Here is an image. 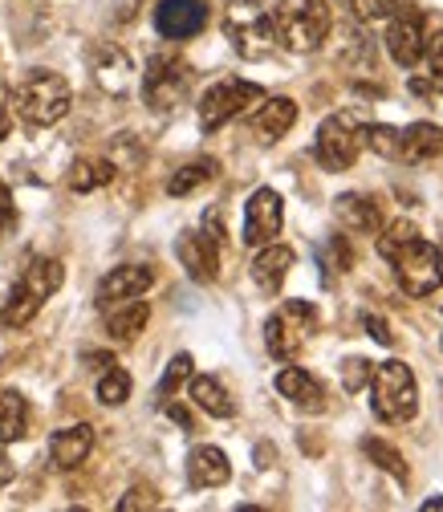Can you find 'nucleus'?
<instances>
[{
    "label": "nucleus",
    "instance_id": "1",
    "mask_svg": "<svg viewBox=\"0 0 443 512\" xmlns=\"http://www.w3.org/2000/svg\"><path fill=\"white\" fill-rule=\"evenodd\" d=\"M370 407L383 423H411L419 411V382L415 370L399 358L370 366Z\"/></svg>",
    "mask_w": 443,
    "mask_h": 512
},
{
    "label": "nucleus",
    "instance_id": "2",
    "mask_svg": "<svg viewBox=\"0 0 443 512\" xmlns=\"http://www.w3.org/2000/svg\"><path fill=\"white\" fill-rule=\"evenodd\" d=\"M269 17H273V29H277V41L293 53L322 49V41L334 29L326 0H277Z\"/></svg>",
    "mask_w": 443,
    "mask_h": 512
},
{
    "label": "nucleus",
    "instance_id": "3",
    "mask_svg": "<svg viewBox=\"0 0 443 512\" xmlns=\"http://www.w3.org/2000/svg\"><path fill=\"white\" fill-rule=\"evenodd\" d=\"M61 281H66V269H61V261H49V256L33 261L13 281V289L5 293V301H0V322H5V326H29L33 317L41 313V305L61 289Z\"/></svg>",
    "mask_w": 443,
    "mask_h": 512
},
{
    "label": "nucleus",
    "instance_id": "4",
    "mask_svg": "<svg viewBox=\"0 0 443 512\" xmlns=\"http://www.w3.org/2000/svg\"><path fill=\"white\" fill-rule=\"evenodd\" d=\"M17 102V114L29 122V126H53L70 114V102H74V90L70 82L53 74V70H29L13 94Z\"/></svg>",
    "mask_w": 443,
    "mask_h": 512
},
{
    "label": "nucleus",
    "instance_id": "5",
    "mask_svg": "<svg viewBox=\"0 0 443 512\" xmlns=\"http://www.w3.org/2000/svg\"><path fill=\"white\" fill-rule=\"evenodd\" d=\"M224 33L244 61H265L277 49V29H273V17L261 0H228Z\"/></svg>",
    "mask_w": 443,
    "mask_h": 512
},
{
    "label": "nucleus",
    "instance_id": "6",
    "mask_svg": "<svg viewBox=\"0 0 443 512\" xmlns=\"http://www.w3.org/2000/svg\"><path fill=\"white\" fill-rule=\"evenodd\" d=\"M391 269H395V281H399V289L407 293V297H431L439 285H443V256H439V248L431 244V240H423L419 232L407 240V244H399L391 256Z\"/></svg>",
    "mask_w": 443,
    "mask_h": 512
},
{
    "label": "nucleus",
    "instance_id": "7",
    "mask_svg": "<svg viewBox=\"0 0 443 512\" xmlns=\"http://www.w3.org/2000/svg\"><path fill=\"white\" fill-rule=\"evenodd\" d=\"M318 326L322 317L309 301H281L277 313L265 322V346L277 362H293L305 350V342L318 334Z\"/></svg>",
    "mask_w": 443,
    "mask_h": 512
},
{
    "label": "nucleus",
    "instance_id": "8",
    "mask_svg": "<svg viewBox=\"0 0 443 512\" xmlns=\"http://www.w3.org/2000/svg\"><path fill=\"white\" fill-rule=\"evenodd\" d=\"M265 102V90L257 82H244V78H224L216 86L204 90L200 98V131H220V126H228L232 118H240L248 106Z\"/></svg>",
    "mask_w": 443,
    "mask_h": 512
},
{
    "label": "nucleus",
    "instance_id": "9",
    "mask_svg": "<svg viewBox=\"0 0 443 512\" xmlns=\"http://www.w3.org/2000/svg\"><path fill=\"white\" fill-rule=\"evenodd\" d=\"M362 155V126L354 114H330L318 126V139H313V159L326 171H350L354 159Z\"/></svg>",
    "mask_w": 443,
    "mask_h": 512
},
{
    "label": "nucleus",
    "instance_id": "10",
    "mask_svg": "<svg viewBox=\"0 0 443 512\" xmlns=\"http://www.w3.org/2000/svg\"><path fill=\"white\" fill-rule=\"evenodd\" d=\"M187 90H192V70H187V61H179L175 53H155L147 61V74H143V98L151 110H175Z\"/></svg>",
    "mask_w": 443,
    "mask_h": 512
},
{
    "label": "nucleus",
    "instance_id": "11",
    "mask_svg": "<svg viewBox=\"0 0 443 512\" xmlns=\"http://www.w3.org/2000/svg\"><path fill=\"white\" fill-rule=\"evenodd\" d=\"M220 244H224V232H220V216L216 212L204 216L200 232H183L175 252H179L187 277H192V281H216V273H220Z\"/></svg>",
    "mask_w": 443,
    "mask_h": 512
},
{
    "label": "nucleus",
    "instance_id": "12",
    "mask_svg": "<svg viewBox=\"0 0 443 512\" xmlns=\"http://www.w3.org/2000/svg\"><path fill=\"white\" fill-rule=\"evenodd\" d=\"M387 53L399 70H415L423 61V45H427V33H423V13L403 5L391 13V25H387Z\"/></svg>",
    "mask_w": 443,
    "mask_h": 512
},
{
    "label": "nucleus",
    "instance_id": "13",
    "mask_svg": "<svg viewBox=\"0 0 443 512\" xmlns=\"http://www.w3.org/2000/svg\"><path fill=\"white\" fill-rule=\"evenodd\" d=\"M281 224H285V204L273 187H257L244 204V244L261 248V244H273L281 236Z\"/></svg>",
    "mask_w": 443,
    "mask_h": 512
},
{
    "label": "nucleus",
    "instance_id": "14",
    "mask_svg": "<svg viewBox=\"0 0 443 512\" xmlns=\"http://www.w3.org/2000/svg\"><path fill=\"white\" fill-rule=\"evenodd\" d=\"M208 25V5L204 0H159L155 9V29L167 41H187Z\"/></svg>",
    "mask_w": 443,
    "mask_h": 512
},
{
    "label": "nucleus",
    "instance_id": "15",
    "mask_svg": "<svg viewBox=\"0 0 443 512\" xmlns=\"http://www.w3.org/2000/svg\"><path fill=\"white\" fill-rule=\"evenodd\" d=\"M90 70H94V82L106 90V94H126L135 82V66L118 45H94L90 49Z\"/></svg>",
    "mask_w": 443,
    "mask_h": 512
},
{
    "label": "nucleus",
    "instance_id": "16",
    "mask_svg": "<svg viewBox=\"0 0 443 512\" xmlns=\"http://www.w3.org/2000/svg\"><path fill=\"white\" fill-rule=\"evenodd\" d=\"M94 452V427L90 423H74V427H61L49 439V460L61 472H74L86 464V456Z\"/></svg>",
    "mask_w": 443,
    "mask_h": 512
},
{
    "label": "nucleus",
    "instance_id": "17",
    "mask_svg": "<svg viewBox=\"0 0 443 512\" xmlns=\"http://www.w3.org/2000/svg\"><path fill=\"white\" fill-rule=\"evenodd\" d=\"M151 285H155V273L147 265H118L98 285V309H106L114 301H126V297H143Z\"/></svg>",
    "mask_w": 443,
    "mask_h": 512
},
{
    "label": "nucleus",
    "instance_id": "18",
    "mask_svg": "<svg viewBox=\"0 0 443 512\" xmlns=\"http://www.w3.org/2000/svg\"><path fill=\"white\" fill-rule=\"evenodd\" d=\"M443 159V126L435 122H411L407 131H399V163H431Z\"/></svg>",
    "mask_w": 443,
    "mask_h": 512
},
{
    "label": "nucleus",
    "instance_id": "19",
    "mask_svg": "<svg viewBox=\"0 0 443 512\" xmlns=\"http://www.w3.org/2000/svg\"><path fill=\"white\" fill-rule=\"evenodd\" d=\"M293 122H297V102L293 98H265V106L252 114V139L257 143H277L293 131Z\"/></svg>",
    "mask_w": 443,
    "mask_h": 512
},
{
    "label": "nucleus",
    "instance_id": "20",
    "mask_svg": "<svg viewBox=\"0 0 443 512\" xmlns=\"http://www.w3.org/2000/svg\"><path fill=\"white\" fill-rule=\"evenodd\" d=\"M334 212H338L342 228L354 232V236H378V232H383V212H378V200L362 196V191L338 196L334 200Z\"/></svg>",
    "mask_w": 443,
    "mask_h": 512
},
{
    "label": "nucleus",
    "instance_id": "21",
    "mask_svg": "<svg viewBox=\"0 0 443 512\" xmlns=\"http://www.w3.org/2000/svg\"><path fill=\"white\" fill-rule=\"evenodd\" d=\"M106 313V334L114 342H135L143 330H147V317H151V305L139 301V297H126V301H114L102 309Z\"/></svg>",
    "mask_w": 443,
    "mask_h": 512
},
{
    "label": "nucleus",
    "instance_id": "22",
    "mask_svg": "<svg viewBox=\"0 0 443 512\" xmlns=\"http://www.w3.org/2000/svg\"><path fill=\"white\" fill-rule=\"evenodd\" d=\"M232 480V464L220 447L212 443H200L192 456H187V484L192 488H220Z\"/></svg>",
    "mask_w": 443,
    "mask_h": 512
},
{
    "label": "nucleus",
    "instance_id": "23",
    "mask_svg": "<svg viewBox=\"0 0 443 512\" xmlns=\"http://www.w3.org/2000/svg\"><path fill=\"white\" fill-rule=\"evenodd\" d=\"M277 391H281L293 407H301V411H322V407H326L322 382L313 378L309 370H301V366H285V370L277 374Z\"/></svg>",
    "mask_w": 443,
    "mask_h": 512
},
{
    "label": "nucleus",
    "instance_id": "24",
    "mask_svg": "<svg viewBox=\"0 0 443 512\" xmlns=\"http://www.w3.org/2000/svg\"><path fill=\"white\" fill-rule=\"evenodd\" d=\"M293 248L289 244H261V252H257V261H252V281H257L265 293H277L281 285H285V277H289V269H293Z\"/></svg>",
    "mask_w": 443,
    "mask_h": 512
},
{
    "label": "nucleus",
    "instance_id": "25",
    "mask_svg": "<svg viewBox=\"0 0 443 512\" xmlns=\"http://www.w3.org/2000/svg\"><path fill=\"white\" fill-rule=\"evenodd\" d=\"M187 387H192V403H196L200 411H208L212 419H232V415H236V403H232V395L224 391L220 378H212V374H192V378H187Z\"/></svg>",
    "mask_w": 443,
    "mask_h": 512
},
{
    "label": "nucleus",
    "instance_id": "26",
    "mask_svg": "<svg viewBox=\"0 0 443 512\" xmlns=\"http://www.w3.org/2000/svg\"><path fill=\"white\" fill-rule=\"evenodd\" d=\"M29 431V403L21 391H0V443H17Z\"/></svg>",
    "mask_w": 443,
    "mask_h": 512
},
{
    "label": "nucleus",
    "instance_id": "27",
    "mask_svg": "<svg viewBox=\"0 0 443 512\" xmlns=\"http://www.w3.org/2000/svg\"><path fill=\"white\" fill-rule=\"evenodd\" d=\"M318 269H322V281L326 285H334L342 273L354 269V248H350L346 236H330V240L318 244Z\"/></svg>",
    "mask_w": 443,
    "mask_h": 512
},
{
    "label": "nucleus",
    "instance_id": "28",
    "mask_svg": "<svg viewBox=\"0 0 443 512\" xmlns=\"http://www.w3.org/2000/svg\"><path fill=\"white\" fill-rule=\"evenodd\" d=\"M216 171H220V163H216V159H196V163L179 167V171L167 179V191H171V196H192L196 187H204V183H212V179H216Z\"/></svg>",
    "mask_w": 443,
    "mask_h": 512
},
{
    "label": "nucleus",
    "instance_id": "29",
    "mask_svg": "<svg viewBox=\"0 0 443 512\" xmlns=\"http://www.w3.org/2000/svg\"><path fill=\"white\" fill-rule=\"evenodd\" d=\"M110 179H114V163H110V159H78L74 171H70V187L78 191V196L106 187Z\"/></svg>",
    "mask_w": 443,
    "mask_h": 512
},
{
    "label": "nucleus",
    "instance_id": "30",
    "mask_svg": "<svg viewBox=\"0 0 443 512\" xmlns=\"http://www.w3.org/2000/svg\"><path fill=\"white\" fill-rule=\"evenodd\" d=\"M362 452H366V460L374 464V468H383V472H391L399 484H407L411 480V472H407V464H403V456L395 452L391 443H383V439H362Z\"/></svg>",
    "mask_w": 443,
    "mask_h": 512
},
{
    "label": "nucleus",
    "instance_id": "31",
    "mask_svg": "<svg viewBox=\"0 0 443 512\" xmlns=\"http://www.w3.org/2000/svg\"><path fill=\"white\" fill-rule=\"evenodd\" d=\"M126 399H131V374L110 362L102 370V378H98V403L102 407H122Z\"/></svg>",
    "mask_w": 443,
    "mask_h": 512
},
{
    "label": "nucleus",
    "instance_id": "32",
    "mask_svg": "<svg viewBox=\"0 0 443 512\" xmlns=\"http://www.w3.org/2000/svg\"><path fill=\"white\" fill-rule=\"evenodd\" d=\"M187 378H192V354H175V358L167 362L163 378H159V399H171Z\"/></svg>",
    "mask_w": 443,
    "mask_h": 512
},
{
    "label": "nucleus",
    "instance_id": "33",
    "mask_svg": "<svg viewBox=\"0 0 443 512\" xmlns=\"http://www.w3.org/2000/svg\"><path fill=\"white\" fill-rule=\"evenodd\" d=\"M342 5H346L358 21H387L395 9L407 5V0H342Z\"/></svg>",
    "mask_w": 443,
    "mask_h": 512
},
{
    "label": "nucleus",
    "instance_id": "34",
    "mask_svg": "<svg viewBox=\"0 0 443 512\" xmlns=\"http://www.w3.org/2000/svg\"><path fill=\"white\" fill-rule=\"evenodd\" d=\"M423 57H427V74H431V86L427 90H439L443 94V29L435 37H427Z\"/></svg>",
    "mask_w": 443,
    "mask_h": 512
},
{
    "label": "nucleus",
    "instance_id": "35",
    "mask_svg": "<svg viewBox=\"0 0 443 512\" xmlns=\"http://www.w3.org/2000/svg\"><path fill=\"white\" fill-rule=\"evenodd\" d=\"M415 232H419L415 224H407V220H395V224H391V228H387L383 236H378V240H374V248H378V256H383V261H387V256H391V252H395L399 244H407V240H411Z\"/></svg>",
    "mask_w": 443,
    "mask_h": 512
},
{
    "label": "nucleus",
    "instance_id": "36",
    "mask_svg": "<svg viewBox=\"0 0 443 512\" xmlns=\"http://www.w3.org/2000/svg\"><path fill=\"white\" fill-rule=\"evenodd\" d=\"M17 224V208H13V191L5 187V179H0V240H5Z\"/></svg>",
    "mask_w": 443,
    "mask_h": 512
},
{
    "label": "nucleus",
    "instance_id": "37",
    "mask_svg": "<svg viewBox=\"0 0 443 512\" xmlns=\"http://www.w3.org/2000/svg\"><path fill=\"white\" fill-rule=\"evenodd\" d=\"M155 488H131L122 500H118V512H135V508H155Z\"/></svg>",
    "mask_w": 443,
    "mask_h": 512
},
{
    "label": "nucleus",
    "instance_id": "38",
    "mask_svg": "<svg viewBox=\"0 0 443 512\" xmlns=\"http://www.w3.org/2000/svg\"><path fill=\"white\" fill-rule=\"evenodd\" d=\"M366 378H370V362L350 358V362H346V391H362Z\"/></svg>",
    "mask_w": 443,
    "mask_h": 512
},
{
    "label": "nucleus",
    "instance_id": "39",
    "mask_svg": "<svg viewBox=\"0 0 443 512\" xmlns=\"http://www.w3.org/2000/svg\"><path fill=\"white\" fill-rule=\"evenodd\" d=\"M362 326H366V334H370L378 346H395V334H391V326L383 322V317H366Z\"/></svg>",
    "mask_w": 443,
    "mask_h": 512
},
{
    "label": "nucleus",
    "instance_id": "40",
    "mask_svg": "<svg viewBox=\"0 0 443 512\" xmlns=\"http://www.w3.org/2000/svg\"><path fill=\"white\" fill-rule=\"evenodd\" d=\"M13 131V106H9V90H0V143Z\"/></svg>",
    "mask_w": 443,
    "mask_h": 512
},
{
    "label": "nucleus",
    "instance_id": "41",
    "mask_svg": "<svg viewBox=\"0 0 443 512\" xmlns=\"http://www.w3.org/2000/svg\"><path fill=\"white\" fill-rule=\"evenodd\" d=\"M9 480H13V460H9L5 452H0V488H5Z\"/></svg>",
    "mask_w": 443,
    "mask_h": 512
},
{
    "label": "nucleus",
    "instance_id": "42",
    "mask_svg": "<svg viewBox=\"0 0 443 512\" xmlns=\"http://www.w3.org/2000/svg\"><path fill=\"white\" fill-rule=\"evenodd\" d=\"M167 415H171V419H175L179 427H187V431H192V415H187L183 407H167Z\"/></svg>",
    "mask_w": 443,
    "mask_h": 512
},
{
    "label": "nucleus",
    "instance_id": "43",
    "mask_svg": "<svg viewBox=\"0 0 443 512\" xmlns=\"http://www.w3.org/2000/svg\"><path fill=\"white\" fill-rule=\"evenodd\" d=\"M423 512H443V496H439V500H427Z\"/></svg>",
    "mask_w": 443,
    "mask_h": 512
}]
</instances>
